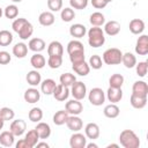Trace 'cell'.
Instances as JSON below:
<instances>
[{"mask_svg": "<svg viewBox=\"0 0 148 148\" xmlns=\"http://www.w3.org/2000/svg\"><path fill=\"white\" fill-rule=\"evenodd\" d=\"M119 142L124 148H139L140 139L132 130H124L119 134Z\"/></svg>", "mask_w": 148, "mask_h": 148, "instance_id": "cell-1", "label": "cell"}, {"mask_svg": "<svg viewBox=\"0 0 148 148\" xmlns=\"http://www.w3.org/2000/svg\"><path fill=\"white\" fill-rule=\"evenodd\" d=\"M88 43L91 47H101L105 43L104 31L99 27H92L88 30Z\"/></svg>", "mask_w": 148, "mask_h": 148, "instance_id": "cell-2", "label": "cell"}, {"mask_svg": "<svg viewBox=\"0 0 148 148\" xmlns=\"http://www.w3.org/2000/svg\"><path fill=\"white\" fill-rule=\"evenodd\" d=\"M123 52L117 47H110L103 53V62L106 65H119L121 62Z\"/></svg>", "mask_w": 148, "mask_h": 148, "instance_id": "cell-3", "label": "cell"}, {"mask_svg": "<svg viewBox=\"0 0 148 148\" xmlns=\"http://www.w3.org/2000/svg\"><path fill=\"white\" fill-rule=\"evenodd\" d=\"M88 99L92 105L99 106L105 102V92L98 87L92 88L88 94Z\"/></svg>", "mask_w": 148, "mask_h": 148, "instance_id": "cell-4", "label": "cell"}, {"mask_svg": "<svg viewBox=\"0 0 148 148\" xmlns=\"http://www.w3.org/2000/svg\"><path fill=\"white\" fill-rule=\"evenodd\" d=\"M71 87H72L71 94H72L73 98L82 101L86 97V95H87V87H86V84L82 81H75Z\"/></svg>", "mask_w": 148, "mask_h": 148, "instance_id": "cell-5", "label": "cell"}, {"mask_svg": "<svg viewBox=\"0 0 148 148\" xmlns=\"http://www.w3.org/2000/svg\"><path fill=\"white\" fill-rule=\"evenodd\" d=\"M65 110L68 112V114H73V116H79L82 111H83V105L79 99H71L68 102H66L65 105Z\"/></svg>", "mask_w": 148, "mask_h": 148, "instance_id": "cell-6", "label": "cell"}, {"mask_svg": "<svg viewBox=\"0 0 148 148\" xmlns=\"http://www.w3.org/2000/svg\"><path fill=\"white\" fill-rule=\"evenodd\" d=\"M27 130V123L23 119H15L10 123L9 131L15 135V136H21Z\"/></svg>", "mask_w": 148, "mask_h": 148, "instance_id": "cell-7", "label": "cell"}, {"mask_svg": "<svg viewBox=\"0 0 148 148\" xmlns=\"http://www.w3.org/2000/svg\"><path fill=\"white\" fill-rule=\"evenodd\" d=\"M86 145H87V136L83 135L82 133L75 132L74 134L71 135V139H69L71 148H84Z\"/></svg>", "mask_w": 148, "mask_h": 148, "instance_id": "cell-8", "label": "cell"}, {"mask_svg": "<svg viewBox=\"0 0 148 148\" xmlns=\"http://www.w3.org/2000/svg\"><path fill=\"white\" fill-rule=\"evenodd\" d=\"M69 94H71V92H69L68 87H66V86L59 83V84L56 86V88H54L52 95H53V97H54L57 101H59V102H64V101H66V99L68 98Z\"/></svg>", "mask_w": 148, "mask_h": 148, "instance_id": "cell-9", "label": "cell"}, {"mask_svg": "<svg viewBox=\"0 0 148 148\" xmlns=\"http://www.w3.org/2000/svg\"><path fill=\"white\" fill-rule=\"evenodd\" d=\"M135 52L139 56H146L148 54V36L141 35L135 44Z\"/></svg>", "mask_w": 148, "mask_h": 148, "instance_id": "cell-10", "label": "cell"}, {"mask_svg": "<svg viewBox=\"0 0 148 148\" xmlns=\"http://www.w3.org/2000/svg\"><path fill=\"white\" fill-rule=\"evenodd\" d=\"M66 125H67L68 130H71L73 132H79L83 127V121L79 116L71 114V116H68V118L66 120Z\"/></svg>", "mask_w": 148, "mask_h": 148, "instance_id": "cell-11", "label": "cell"}, {"mask_svg": "<svg viewBox=\"0 0 148 148\" xmlns=\"http://www.w3.org/2000/svg\"><path fill=\"white\" fill-rule=\"evenodd\" d=\"M23 98L27 103H30V104H35L37 103L39 99H40V92L37 88H29L24 91V95H23Z\"/></svg>", "mask_w": 148, "mask_h": 148, "instance_id": "cell-12", "label": "cell"}, {"mask_svg": "<svg viewBox=\"0 0 148 148\" xmlns=\"http://www.w3.org/2000/svg\"><path fill=\"white\" fill-rule=\"evenodd\" d=\"M99 126L96 123H88L84 127V135L88 139L95 140L99 136Z\"/></svg>", "mask_w": 148, "mask_h": 148, "instance_id": "cell-13", "label": "cell"}, {"mask_svg": "<svg viewBox=\"0 0 148 148\" xmlns=\"http://www.w3.org/2000/svg\"><path fill=\"white\" fill-rule=\"evenodd\" d=\"M45 46H46L45 45V42L42 38H39V37L31 38L29 40V43H28V49L31 50V51H34L35 53H39V52L44 51L45 50Z\"/></svg>", "mask_w": 148, "mask_h": 148, "instance_id": "cell-14", "label": "cell"}, {"mask_svg": "<svg viewBox=\"0 0 148 148\" xmlns=\"http://www.w3.org/2000/svg\"><path fill=\"white\" fill-rule=\"evenodd\" d=\"M103 31L109 36H116L120 32V23L114 21V20L109 21V22L104 23V30Z\"/></svg>", "mask_w": 148, "mask_h": 148, "instance_id": "cell-15", "label": "cell"}, {"mask_svg": "<svg viewBox=\"0 0 148 148\" xmlns=\"http://www.w3.org/2000/svg\"><path fill=\"white\" fill-rule=\"evenodd\" d=\"M132 94L147 97L148 95V84L145 81H135L132 87Z\"/></svg>", "mask_w": 148, "mask_h": 148, "instance_id": "cell-16", "label": "cell"}, {"mask_svg": "<svg viewBox=\"0 0 148 148\" xmlns=\"http://www.w3.org/2000/svg\"><path fill=\"white\" fill-rule=\"evenodd\" d=\"M106 98L111 103H118L123 98V90L121 88H111L109 87L106 91Z\"/></svg>", "mask_w": 148, "mask_h": 148, "instance_id": "cell-17", "label": "cell"}, {"mask_svg": "<svg viewBox=\"0 0 148 148\" xmlns=\"http://www.w3.org/2000/svg\"><path fill=\"white\" fill-rule=\"evenodd\" d=\"M128 28L133 35H140L145 30V22L140 18H133V20H131Z\"/></svg>", "mask_w": 148, "mask_h": 148, "instance_id": "cell-18", "label": "cell"}, {"mask_svg": "<svg viewBox=\"0 0 148 148\" xmlns=\"http://www.w3.org/2000/svg\"><path fill=\"white\" fill-rule=\"evenodd\" d=\"M25 80L31 87H36L42 82V75L38 72V69H32V71L28 72L27 76H25Z\"/></svg>", "mask_w": 148, "mask_h": 148, "instance_id": "cell-19", "label": "cell"}, {"mask_svg": "<svg viewBox=\"0 0 148 148\" xmlns=\"http://www.w3.org/2000/svg\"><path fill=\"white\" fill-rule=\"evenodd\" d=\"M54 20H56V17H54V15H53L52 12H43L38 16V22L43 27H50V25H52L54 23Z\"/></svg>", "mask_w": 148, "mask_h": 148, "instance_id": "cell-20", "label": "cell"}, {"mask_svg": "<svg viewBox=\"0 0 148 148\" xmlns=\"http://www.w3.org/2000/svg\"><path fill=\"white\" fill-rule=\"evenodd\" d=\"M69 34L74 38H82L87 34V29L83 24L81 23H75L69 27Z\"/></svg>", "mask_w": 148, "mask_h": 148, "instance_id": "cell-21", "label": "cell"}, {"mask_svg": "<svg viewBox=\"0 0 148 148\" xmlns=\"http://www.w3.org/2000/svg\"><path fill=\"white\" fill-rule=\"evenodd\" d=\"M72 68H73L74 73H76L80 76H86L90 72V66H89V64L86 62V60L77 62V64H72Z\"/></svg>", "mask_w": 148, "mask_h": 148, "instance_id": "cell-22", "label": "cell"}, {"mask_svg": "<svg viewBox=\"0 0 148 148\" xmlns=\"http://www.w3.org/2000/svg\"><path fill=\"white\" fill-rule=\"evenodd\" d=\"M35 130L37 131L39 139H47L51 135V127L47 123H43V121H38L37 126L35 127Z\"/></svg>", "mask_w": 148, "mask_h": 148, "instance_id": "cell-23", "label": "cell"}, {"mask_svg": "<svg viewBox=\"0 0 148 148\" xmlns=\"http://www.w3.org/2000/svg\"><path fill=\"white\" fill-rule=\"evenodd\" d=\"M47 54L49 56H62L64 54V46L60 42L53 40L47 46Z\"/></svg>", "mask_w": 148, "mask_h": 148, "instance_id": "cell-24", "label": "cell"}, {"mask_svg": "<svg viewBox=\"0 0 148 148\" xmlns=\"http://www.w3.org/2000/svg\"><path fill=\"white\" fill-rule=\"evenodd\" d=\"M15 135L10 131H3L0 133V145L3 147H12L14 145Z\"/></svg>", "mask_w": 148, "mask_h": 148, "instance_id": "cell-25", "label": "cell"}, {"mask_svg": "<svg viewBox=\"0 0 148 148\" xmlns=\"http://www.w3.org/2000/svg\"><path fill=\"white\" fill-rule=\"evenodd\" d=\"M56 86L57 84L53 79H45L44 81L40 82V90L45 95H52Z\"/></svg>", "mask_w": 148, "mask_h": 148, "instance_id": "cell-26", "label": "cell"}, {"mask_svg": "<svg viewBox=\"0 0 148 148\" xmlns=\"http://www.w3.org/2000/svg\"><path fill=\"white\" fill-rule=\"evenodd\" d=\"M130 103L134 109H143L147 105V97L132 94L130 98Z\"/></svg>", "mask_w": 148, "mask_h": 148, "instance_id": "cell-27", "label": "cell"}, {"mask_svg": "<svg viewBox=\"0 0 148 148\" xmlns=\"http://www.w3.org/2000/svg\"><path fill=\"white\" fill-rule=\"evenodd\" d=\"M30 64H31V66H32L35 69H42V68L45 66L46 60H45V58H44L43 54H40V53H35V54L31 56V58H30Z\"/></svg>", "mask_w": 148, "mask_h": 148, "instance_id": "cell-28", "label": "cell"}, {"mask_svg": "<svg viewBox=\"0 0 148 148\" xmlns=\"http://www.w3.org/2000/svg\"><path fill=\"white\" fill-rule=\"evenodd\" d=\"M103 113H104V116H105L106 118L113 119V118H117V117L119 116L120 110H119L118 105H116V103H111V104H109V105H106V106L104 108Z\"/></svg>", "mask_w": 148, "mask_h": 148, "instance_id": "cell-29", "label": "cell"}, {"mask_svg": "<svg viewBox=\"0 0 148 148\" xmlns=\"http://www.w3.org/2000/svg\"><path fill=\"white\" fill-rule=\"evenodd\" d=\"M13 54L16 57V58H24L27 54H28V45L24 44V43H17L13 46Z\"/></svg>", "mask_w": 148, "mask_h": 148, "instance_id": "cell-30", "label": "cell"}, {"mask_svg": "<svg viewBox=\"0 0 148 148\" xmlns=\"http://www.w3.org/2000/svg\"><path fill=\"white\" fill-rule=\"evenodd\" d=\"M68 116H69V114H68V112H67L66 110H59V111H57V112L53 114L52 120H53L54 125L61 126V125L66 124V120H67Z\"/></svg>", "mask_w": 148, "mask_h": 148, "instance_id": "cell-31", "label": "cell"}, {"mask_svg": "<svg viewBox=\"0 0 148 148\" xmlns=\"http://www.w3.org/2000/svg\"><path fill=\"white\" fill-rule=\"evenodd\" d=\"M17 34H18V37L22 40H25V39H28V38H30L32 36V34H34V25L28 21Z\"/></svg>", "mask_w": 148, "mask_h": 148, "instance_id": "cell-32", "label": "cell"}, {"mask_svg": "<svg viewBox=\"0 0 148 148\" xmlns=\"http://www.w3.org/2000/svg\"><path fill=\"white\" fill-rule=\"evenodd\" d=\"M89 22L92 27H101L105 23V16L99 12H95L89 16Z\"/></svg>", "mask_w": 148, "mask_h": 148, "instance_id": "cell-33", "label": "cell"}, {"mask_svg": "<svg viewBox=\"0 0 148 148\" xmlns=\"http://www.w3.org/2000/svg\"><path fill=\"white\" fill-rule=\"evenodd\" d=\"M121 62L124 64V66L126 68H133L136 65V58H135V56L133 53L126 52V53H123Z\"/></svg>", "mask_w": 148, "mask_h": 148, "instance_id": "cell-34", "label": "cell"}, {"mask_svg": "<svg viewBox=\"0 0 148 148\" xmlns=\"http://www.w3.org/2000/svg\"><path fill=\"white\" fill-rule=\"evenodd\" d=\"M124 84V76L121 74H112L109 79V86L111 88H121V86Z\"/></svg>", "mask_w": 148, "mask_h": 148, "instance_id": "cell-35", "label": "cell"}, {"mask_svg": "<svg viewBox=\"0 0 148 148\" xmlns=\"http://www.w3.org/2000/svg\"><path fill=\"white\" fill-rule=\"evenodd\" d=\"M28 118L32 123L40 121L43 119V110L40 108H32L28 113Z\"/></svg>", "mask_w": 148, "mask_h": 148, "instance_id": "cell-36", "label": "cell"}, {"mask_svg": "<svg viewBox=\"0 0 148 148\" xmlns=\"http://www.w3.org/2000/svg\"><path fill=\"white\" fill-rule=\"evenodd\" d=\"M25 141L30 145V147L31 148H34L36 145H37V142L39 141V135H38V133H37V131L34 128V130H30V131H28V133L25 134Z\"/></svg>", "mask_w": 148, "mask_h": 148, "instance_id": "cell-37", "label": "cell"}, {"mask_svg": "<svg viewBox=\"0 0 148 148\" xmlns=\"http://www.w3.org/2000/svg\"><path fill=\"white\" fill-rule=\"evenodd\" d=\"M13 42V35L8 30H0V46H8Z\"/></svg>", "mask_w": 148, "mask_h": 148, "instance_id": "cell-38", "label": "cell"}, {"mask_svg": "<svg viewBox=\"0 0 148 148\" xmlns=\"http://www.w3.org/2000/svg\"><path fill=\"white\" fill-rule=\"evenodd\" d=\"M3 15L9 18V20H14L17 17L18 15V8L16 5H8L5 9H3Z\"/></svg>", "mask_w": 148, "mask_h": 148, "instance_id": "cell-39", "label": "cell"}, {"mask_svg": "<svg viewBox=\"0 0 148 148\" xmlns=\"http://www.w3.org/2000/svg\"><path fill=\"white\" fill-rule=\"evenodd\" d=\"M76 51H84V46L80 40L73 39L67 44V53L71 54V53L76 52Z\"/></svg>", "mask_w": 148, "mask_h": 148, "instance_id": "cell-40", "label": "cell"}, {"mask_svg": "<svg viewBox=\"0 0 148 148\" xmlns=\"http://www.w3.org/2000/svg\"><path fill=\"white\" fill-rule=\"evenodd\" d=\"M59 80H60V83H61V84H64V86H66V87H71V86L76 81V77H75V75L72 74V73H64V74L60 75Z\"/></svg>", "mask_w": 148, "mask_h": 148, "instance_id": "cell-41", "label": "cell"}, {"mask_svg": "<svg viewBox=\"0 0 148 148\" xmlns=\"http://www.w3.org/2000/svg\"><path fill=\"white\" fill-rule=\"evenodd\" d=\"M47 65L52 69L59 68L62 65V56H49Z\"/></svg>", "mask_w": 148, "mask_h": 148, "instance_id": "cell-42", "label": "cell"}, {"mask_svg": "<svg viewBox=\"0 0 148 148\" xmlns=\"http://www.w3.org/2000/svg\"><path fill=\"white\" fill-rule=\"evenodd\" d=\"M60 17L64 22H71L74 17H75V12L71 8V7H66L64 9H61L60 13Z\"/></svg>", "mask_w": 148, "mask_h": 148, "instance_id": "cell-43", "label": "cell"}, {"mask_svg": "<svg viewBox=\"0 0 148 148\" xmlns=\"http://www.w3.org/2000/svg\"><path fill=\"white\" fill-rule=\"evenodd\" d=\"M0 117L6 121V120H13L15 117V112L13 109L8 106H3L0 109Z\"/></svg>", "mask_w": 148, "mask_h": 148, "instance_id": "cell-44", "label": "cell"}, {"mask_svg": "<svg viewBox=\"0 0 148 148\" xmlns=\"http://www.w3.org/2000/svg\"><path fill=\"white\" fill-rule=\"evenodd\" d=\"M102 65H103V60H102V58L98 54H92L90 57V59H89V66L92 69H99V68H102Z\"/></svg>", "mask_w": 148, "mask_h": 148, "instance_id": "cell-45", "label": "cell"}, {"mask_svg": "<svg viewBox=\"0 0 148 148\" xmlns=\"http://www.w3.org/2000/svg\"><path fill=\"white\" fill-rule=\"evenodd\" d=\"M134 67H135L136 74H138L140 77H145V76H146L147 71H148V62H147V61H140V62L136 64Z\"/></svg>", "mask_w": 148, "mask_h": 148, "instance_id": "cell-46", "label": "cell"}, {"mask_svg": "<svg viewBox=\"0 0 148 148\" xmlns=\"http://www.w3.org/2000/svg\"><path fill=\"white\" fill-rule=\"evenodd\" d=\"M86 56H84V51H76L69 54V60L72 64H77L81 61H84Z\"/></svg>", "mask_w": 148, "mask_h": 148, "instance_id": "cell-47", "label": "cell"}, {"mask_svg": "<svg viewBox=\"0 0 148 148\" xmlns=\"http://www.w3.org/2000/svg\"><path fill=\"white\" fill-rule=\"evenodd\" d=\"M47 8L51 12H59L62 9V0H47Z\"/></svg>", "mask_w": 148, "mask_h": 148, "instance_id": "cell-48", "label": "cell"}, {"mask_svg": "<svg viewBox=\"0 0 148 148\" xmlns=\"http://www.w3.org/2000/svg\"><path fill=\"white\" fill-rule=\"evenodd\" d=\"M27 22H28V20H27V18H24V17L15 18V20L13 21V23H12V28H13V30L17 34V32L23 28V25H24Z\"/></svg>", "mask_w": 148, "mask_h": 148, "instance_id": "cell-49", "label": "cell"}, {"mask_svg": "<svg viewBox=\"0 0 148 148\" xmlns=\"http://www.w3.org/2000/svg\"><path fill=\"white\" fill-rule=\"evenodd\" d=\"M69 5L74 9H84L88 6V0H69Z\"/></svg>", "mask_w": 148, "mask_h": 148, "instance_id": "cell-50", "label": "cell"}, {"mask_svg": "<svg viewBox=\"0 0 148 148\" xmlns=\"http://www.w3.org/2000/svg\"><path fill=\"white\" fill-rule=\"evenodd\" d=\"M12 60V56L7 51H0V65H7Z\"/></svg>", "mask_w": 148, "mask_h": 148, "instance_id": "cell-51", "label": "cell"}, {"mask_svg": "<svg viewBox=\"0 0 148 148\" xmlns=\"http://www.w3.org/2000/svg\"><path fill=\"white\" fill-rule=\"evenodd\" d=\"M90 1H91L92 7H95L96 9H102V8L106 7V5H108L104 0H90Z\"/></svg>", "mask_w": 148, "mask_h": 148, "instance_id": "cell-52", "label": "cell"}, {"mask_svg": "<svg viewBox=\"0 0 148 148\" xmlns=\"http://www.w3.org/2000/svg\"><path fill=\"white\" fill-rule=\"evenodd\" d=\"M16 148H31V147H30V145L25 141V139H21V140L17 141Z\"/></svg>", "mask_w": 148, "mask_h": 148, "instance_id": "cell-53", "label": "cell"}, {"mask_svg": "<svg viewBox=\"0 0 148 148\" xmlns=\"http://www.w3.org/2000/svg\"><path fill=\"white\" fill-rule=\"evenodd\" d=\"M36 146H37V148H40V147H46V148H49V147H50L49 143H46V142H39V141L37 142Z\"/></svg>", "mask_w": 148, "mask_h": 148, "instance_id": "cell-54", "label": "cell"}, {"mask_svg": "<svg viewBox=\"0 0 148 148\" xmlns=\"http://www.w3.org/2000/svg\"><path fill=\"white\" fill-rule=\"evenodd\" d=\"M86 147H87V148H97L98 146H97L96 143H92V142H91V143H87Z\"/></svg>", "mask_w": 148, "mask_h": 148, "instance_id": "cell-55", "label": "cell"}, {"mask_svg": "<svg viewBox=\"0 0 148 148\" xmlns=\"http://www.w3.org/2000/svg\"><path fill=\"white\" fill-rule=\"evenodd\" d=\"M3 125H5V120L0 117V130H2V127H3Z\"/></svg>", "mask_w": 148, "mask_h": 148, "instance_id": "cell-56", "label": "cell"}, {"mask_svg": "<svg viewBox=\"0 0 148 148\" xmlns=\"http://www.w3.org/2000/svg\"><path fill=\"white\" fill-rule=\"evenodd\" d=\"M111 147H116V148H118V147H119V145H117V143H111V145H109V146H108V148H111Z\"/></svg>", "mask_w": 148, "mask_h": 148, "instance_id": "cell-57", "label": "cell"}, {"mask_svg": "<svg viewBox=\"0 0 148 148\" xmlns=\"http://www.w3.org/2000/svg\"><path fill=\"white\" fill-rule=\"evenodd\" d=\"M3 15V10L1 9V7H0V18H1V16Z\"/></svg>", "mask_w": 148, "mask_h": 148, "instance_id": "cell-58", "label": "cell"}, {"mask_svg": "<svg viewBox=\"0 0 148 148\" xmlns=\"http://www.w3.org/2000/svg\"><path fill=\"white\" fill-rule=\"evenodd\" d=\"M12 1H13V2H16V3H17V2H21L22 0H12Z\"/></svg>", "mask_w": 148, "mask_h": 148, "instance_id": "cell-59", "label": "cell"}, {"mask_svg": "<svg viewBox=\"0 0 148 148\" xmlns=\"http://www.w3.org/2000/svg\"><path fill=\"white\" fill-rule=\"evenodd\" d=\"M104 1H105V2H106V3H109V2H111V1H112V0H104Z\"/></svg>", "mask_w": 148, "mask_h": 148, "instance_id": "cell-60", "label": "cell"}]
</instances>
